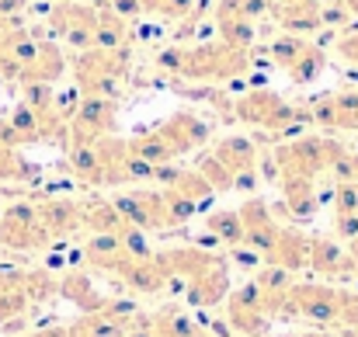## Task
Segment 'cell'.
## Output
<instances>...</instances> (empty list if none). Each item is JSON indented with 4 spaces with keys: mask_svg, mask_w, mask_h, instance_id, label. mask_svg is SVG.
<instances>
[{
    "mask_svg": "<svg viewBox=\"0 0 358 337\" xmlns=\"http://www.w3.org/2000/svg\"><path fill=\"white\" fill-rule=\"evenodd\" d=\"M278 17H282V24L292 28V31H310V28L320 24V10H317L310 0H292L289 7L278 10Z\"/></svg>",
    "mask_w": 358,
    "mask_h": 337,
    "instance_id": "cell-16",
    "label": "cell"
},
{
    "mask_svg": "<svg viewBox=\"0 0 358 337\" xmlns=\"http://www.w3.org/2000/svg\"><path fill=\"white\" fill-rule=\"evenodd\" d=\"M240 118H247V122H254V125H264V129H271V132H292V129L303 122V115L296 112V108H289L282 98H275V94H268V91L247 94V98L240 101Z\"/></svg>",
    "mask_w": 358,
    "mask_h": 337,
    "instance_id": "cell-4",
    "label": "cell"
},
{
    "mask_svg": "<svg viewBox=\"0 0 358 337\" xmlns=\"http://www.w3.org/2000/svg\"><path fill=\"white\" fill-rule=\"evenodd\" d=\"M38 206V220L45 226L49 240H59V236H70L77 226L84 223V209L70 199H45V202H35Z\"/></svg>",
    "mask_w": 358,
    "mask_h": 337,
    "instance_id": "cell-8",
    "label": "cell"
},
{
    "mask_svg": "<svg viewBox=\"0 0 358 337\" xmlns=\"http://www.w3.org/2000/svg\"><path fill=\"white\" fill-rule=\"evenodd\" d=\"M230 174H234V185H237V178L243 174H254V164H257V153H254V143L250 139H243V136H230V139H223L220 146H216V153H213Z\"/></svg>",
    "mask_w": 358,
    "mask_h": 337,
    "instance_id": "cell-12",
    "label": "cell"
},
{
    "mask_svg": "<svg viewBox=\"0 0 358 337\" xmlns=\"http://www.w3.org/2000/svg\"><path fill=\"white\" fill-rule=\"evenodd\" d=\"M35 167L17 153V146L0 143V181H31Z\"/></svg>",
    "mask_w": 358,
    "mask_h": 337,
    "instance_id": "cell-18",
    "label": "cell"
},
{
    "mask_svg": "<svg viewBox=\"0 0 358 337\" xmlns=\"http://www.w3.org/2000/svg\"><path fill=\"white\" fill-rule=\"evenodd\" d=\"M59 296H66V299H73V303H80L84 306V313H98V310H105V299L94 292V285H91V275H66L63 282H59V289H56Z\"/></svg>",
    "mask_w": 358,
    "mask_h": 337,
    "instance_id": "cell-15",
    "label": "cell"
},
{
    "mask_svg": "<svg viewBox=\"0 0 358 337\" xmlns=\"http://www.w3.org/2000/svg\"><path fill=\"white\" fill-rule=\"evenodd\" d=\"M345 7H348V10H355V14H358V0H345Z\"/></svg>",
    "mask_w": 358,
    "mask_h": 337,
    "instance_id": "cell-23",
    "label": "cell"
},
{
    "mask_svg": "<svg viewBox=\"0 0 358 337\" xmlns=\"http://www.w3.org/2000/svg\"><path fill=\"white\" fill-rule=\"evenodd\" d=\"M296 337H334V334H327V331H310V334H296Z\"/></svg>",
    "mask_w": 358,
    "mask_h": 337,
    "instance_id": "cell-22",
    "label": "cell"
},
{
    "mask_svg": "<svg viewBox=\"0 0 358 337\" xmlns=\"http://www.w3.org/2000/svg\"><path fill=\"white\" fill-rule=\"evenodd\" d=\"M278 185H282V195H285V206L296 220H313L317 213V181H306L299 174H278Z\"/></svg>",
    "mask_w": 358,
    "mask_h": 337,
    "instance_id": "cell-9",
    "label": "cell"
},
{
    "mask_svg": "<svg viewBox=\"0 0 358 337\" xmlns=\"http://www.w3.org/2000/svg\"><path fill=\"white\" fill-rule=\"evenodd\" d=\"M237 216H240V223H243V243L250 250H257V254L268 257V250H271V243L278 236V223L271 220V206L264 199H247L240 206Z\"/></svg>",
    "mask_w": 358,
    "mask_h": 337,
    "instance_id": "cell-6",
    "label": "cell"
},
{
    "mask_svg": "<svg viewBox=\"0 0 358 337\" xmlns=\"http://www.w3.org/2000/svg\"><path fill=\"white\" fill-rule=\"evenodd\" d=\"M348 303H352V292H345V289L320 285V282H303V285L292 282L282 317L310 320V324H320V327H338L348 317Z\"/></svg>",
    "mask_w": 358,
    "mask_h": 337,
    "instance_id": "cell-1",
    "label": "cell"
},
{
    "mask_svg": "<svg viewBox=\"0 0 358 337\" xmlns=\"http://www.w3.org/2000/svg\"><path fill=\"white\" fill-rule=\"evenodd\" d=\"M334 213H338V216H358V185L355 181L334 188Z\"/></svg>",
    "mask_w": 358,
    "mask_h": 337,
    "instance_id": "cell-19",
    "label": "cell"
},
{
    "mask_svg": "<svg viewBox=\"0 0 358 337\" xmlns=\"http://www.w3.org/2000/svg\"><path fill=\"white\" fill-rule=\"evenodd\" d=\"M345 146L334 143V139H324V136H299L296 143H285L275 150V164H278V174H299L306 181H317L320 174L331 171V164L338 160Z\"/></svg>",
    "mask_w": 358,
    "mask_h": 337,
    "instance_id": "cell-2",
    "label": "cell"
},
{
    "mask_svg": "<svg viewBox=\"0 0 358 337\" xmlns=\"http://www.w3.org/2000/svg\"><path fill=\"white\" fill-rule=\"evenodd\" d=\"M268 261L271 268H282V271H299V268H310V236H303L296 226H278V236L268 250Z\"/></svg>",
    "mask_w": 358,
    "mask_h": 337,
    "instance_id": "cell-7",
    "label": "cell"
},
{
    "mask_svg": "<svg viewBox=\"0 0 358 337\" xmlns=\"http://www.w3.org/2000/svg\"><path fill=\"white\" fill-rule=\"evenodd\" d=\"M227 320H230V327H234L240 337H261L268 327H271V317L264 313V306H261V296H257L254 282H250V285H243V289H237V292H230Z\"/></svg>",
    "mask_w": 358,
    "mask_h": 337,
    "instance_id": "cell-5",
    "label": "cell"
},
{
    "mask_svg": "<svg viewBox=\"0 0 358 337\" xmlns=\"http://www.w3.org/2000/svg\"><path fill=\"white\" fill-rule=\"evenodd\" d=\"M254 289H257V296H261L264 313L275 320V317H282V310H285L292 278H289V271H282V268H268V271H261V275L254 278Z\"/></svg>",
    "mask_w": 358,
    "mask_h": 337,
    "instance_id": "cell-10",
    "label": "cell"
},
{
    "mask_svg": "<svg viewBox=\"0 0 358 337\" xmlns=\"http://www.w3.org/2000/svg\"><path fill=\"white\" fill-rule=\"evenodd\" d=\"M310 268L317 275H348V271H355L352 257H348V247H341L334 240H324V236L310 240Z\"/></svg>",
    "mask_w": 358,
    "mask_h": 337,
    "instance_id": "cell-11",
    "label": "cell"
},
{
    "mask_svg": "<svg viewBox=\"0 0 358 337\" xmlns=\"http://www.w3.org/2000/svg\"><path fill=\"white\" fill-rule=\"evenodd\" d=\"M21 3L24 0H0V14H14V10H21Z\"/></svg>",
    "mask_w": 358,
    "mask_h": 337,
    "instance_id": "cell-21",
    "label": "cell"
},
{
    "mask_svg": "<svg viewBox=\"0 0 358 337\" xmlns=\"http://www.w3.org/2000/svg\"><path fill=\"white\" fill-rule=\"evenodd\" d=\"M0 243L10 250H38L49 247V233L38 220V206L35 202H17L0 216Z\"/></svg>",
    "mask_w": 358,
    "mask_h": 337,
    "instance_id": "cell-3",
    "label": "cell"
},
{
    "mask_svg": "<svg viewBox=\"0 0 358 337\" xmlns=\"http://www.w3.org/2000/svg\"><path fill=\"white\" fill-rule=\"evenodd\" d=\"M209 233L227 247H247L243 243V223H240L237 213H213L209 216Z\"/></svg>",
    "mask_w": 358,
    "mask_h": 337,
    "instance_id": "cell-17",
    "label": "cell"
},
{
    "mask_svg": "<svg viewBox=\"0 0 358 337\" xmlns=\"http://www.w3.org/2000/svg\"><path fill=\"white\" fill-rule=\"evenodd\" d=\"M167 192H178V195L188 199L195 209H206V206L213 202V195H216V188H213L199 171H185V167L174 174V181L167 185Z\"/></svg>",
    "mask_w": 358,
    "mask_h": 337,
    "instance_id": "cell-14",
    "label": "cell"
},
{
    "mask_svg": "<svg viewBox=\"0 0 358 337\" xmlns=\"http://www.w3.org/2000/svg\"><path fill=\"white\" fill-rule=\"evenodd\" d=\"M192 337H213V334H209V331H195Z\"/></svg>",
    "mask_w": 358,
    "mask_h": 337,
    "instance_id": "cell-24",
    "label": "cell"
},
{
    "mask_svg": "<svg viewBox=\"0 0 358 337\" xmlns=\"http://www.w3.org/2000/svg\"><path fill=\"white\" fill-rule=\"evenodd\" d=\"M334 229H338V236H345V240H355V236H358V216H338Z\"/></svg>",
    "mask_w": 358,
    "mask_h": 337,
    "instance_id": "cell-20",
    "label": "cell"
},
{
    "mask_svg": "<svg viewBox=\"0 0 358 337\" xmlns=\"http://www.w3.org/2000/svg\"><path fill=\"white\" fill-rule=\"evenodd\" d=\"M313 118L327 129H358V94H334L320 101Z\"/></svg>",
    "mask_w": 358,
    "mask_h": 337,
    "instance_id": "cell-13",
    "label": "cell"
}]
</instances>
